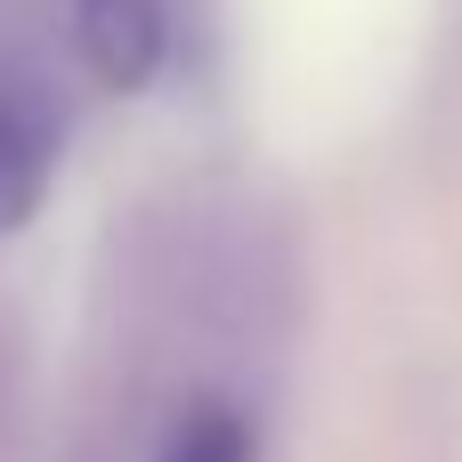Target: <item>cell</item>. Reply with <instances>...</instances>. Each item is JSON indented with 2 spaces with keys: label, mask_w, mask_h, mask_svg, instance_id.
<instances>
[{
  "label": "cell",
  "mask_w": 462,
  "mask_h": 462,
  "mask_svg": "<svg viewBox=\"0 0 462 462\" xmlns=\"http://www.w3.org/2000/svg\"><path fill=\"white\" fill-rule=\"evenodd\" d=\"M81 49H89V65L114 81V89H130V81H146L154 65H162V49H171V24H162V0H81Z\"/></svg>",
  "instance_id": "obj_1"
},
{
  "label": "cell",
  "mask_w": 462,
  "mask_h": 462,
  "mask_svg": "<svg viewBox=\"0 0 462 462\" xmlns=\"http://www.w3.org/2000/svg\"><path fill=\"white\" fill-rule=\"evenodd\" d=\"M41 179H49V114L32 89L0 81V227H16L41 203Z\"/></svg>",
  "instance_id": "obj_2"
},
{
  "label": "cell",
  "mask_w": 462,
  "mask_h": 462,
  "mask_svg": "<svg viewBox=\"0 0 462 462\" xmlns=\"http://www.w3.org/2000/svg\"><path fill=\"white\" fill-rule=\"evenodd\" d=\"M154 462H252V414L227 398H187L171 414Z\"/></svg>",
  "instance_id": "obj_3"
}]
</instances>
